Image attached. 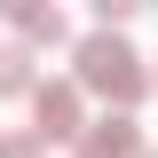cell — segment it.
<instances>
[{
    "instance_id": "6da1fadb",
    "label": "cell",
    "mask_w": 158,
    "mask_h": 158,
    "mask_svg": "<svg viewBox=\"0 0 158 158\" xmlns=\"http://www.w3.org/2000/svg\"><path fill=\"white\" fill-rule=\"evenodd\" d=\"M71 63H79V95H111V111H135L150 95V71H142V56L118 32H87L71 48Z\"/></svg>"
},
{
    "instance_id": "7a4b0ae2",
    "label": "cell",
    "mask_w": 158,
    "mask_h": 158,
    "mask_svg": "<svg viewBox=\"0 0 158 158\" xmlns=\"http://www.w3.org/2000/svg\"><path fill=\"white\" fill-rule=\"evenodd\" d=\"M32 135L40 142H79L87 135V111H79V79H40L32 87Z\"/></svg>"
},
{
    "instance_id": "3957f363",
    "label": "cell",
    "mask_w": 158,
    "mask_h": 158,
    "mask_svg": "<svg viewBox=\"0 0 158 158\" xmlns=\"http://www.w3.org/2000/svg\"><path fill=\"white\" fill-rule=\"evenodd\" d=\"M71 158H142V127H135V111L87 118V135L71 142Z\"/></svg>"
},
{
    "instance_id": "277c9868",
    "label": "cell",
    "mask_w": 158,
    "mask_h": 158,
    "mask_svg": "<svg viewBox=\"0 0 158 158\" xmlns=\"http://www.w3.org/2000/svg\"><path fill=\"white\" fill-rule=\"evenodd\" d=\"M8 24H16L24 48H63V40H71L63 8H40V0H16V8H8Z\"/></svg>"
},
{
    "instance_id": "5b68a950",
    "label": "cell",
    "mask_w": 158,
    "mask_h": 158,
    "mask_svg": "<svg viewBox=\"0 0 158 158\" xmlns=\"http://www.w3.org/2000/svg\"><path fill=\"white\" fill-rule=\"evenodd\" d=\"M40 71H32V48L24 40H0V95H32Z\"/></svg>"
},
{
    "instance_id": "8992f818",
    "label": "cell",
    "mask_w": 158,
    "mask_h": 158,
    "mask_svg": "<svg viewBox=\"0 0 158 158\" xmlns=\"http://www.w3.org/2000/svg\"><path fill=\"white\" fill-rule=\"evenodd\" d=\"M135 24V0H95V32H127Z\"/></svg>"
},
{
    "instance_id": "52a82bcc",
    "label": "cell",
    "mask_w": 158,
    "mask_h": 158,
    "mask_svg": "<svg viewBox=\"0 0 158 158\" xmlns=\"http://www.w3.org/2000/svg\"><path fill=\"white\" fill-rule=\"evenodd\" d=\"M40 150H48V142H40L32 127H24V135H0V158H40Z\"/></svg>"
},
{
    "instance_id": "ba28073f",
    "label": "cell",
    "mask_w": 158,
    "mask_h": 158,
    "mask_svg": "<svg viewBox=\"0 0 158 158\" xmlns=\"http://www.w3.org/2000/svg\"><path fill=\"white\" fill-rule=\"evenodd\" d=\"M142 158H158V150H142Z\"/></svg>"
}]
</instances>
